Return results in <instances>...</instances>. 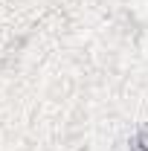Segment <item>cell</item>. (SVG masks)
<instances>
[{"instance_id": "1", "label": "cell", "mask_w": 148, "mask_h": 151, "mask_svg": "<svg viewBox=\"0 0 148 151\" xmlns=\"http://www.w3.org/2000/svg\"><path fill=\"white\" fill-rule=\"evenodd\" d=\"M131 151H148V125H142L131 139Z\"/></svg>"}]
</instances>
